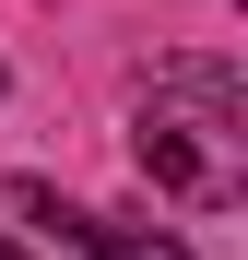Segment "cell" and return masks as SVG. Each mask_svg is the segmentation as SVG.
Instances as JSON below:
<instances>
[{"label":"cell","instance_id":"cell-1","mask_svg":"<svg viewBox=\"0 0 248 260\" xmlns=\"http://www.w3.org/2000/svg\"><path fill=\"white\" fill-rule=\"evenodd\" d=\"M130 166L165 201L225 213L248 189V83H236V59H165L142 118H130Z\"/></svg>","mask_w":248,"mask_h":260},{"label":"cell","instance_id":"cell-2","mask_svg":"<svg viewBox=\"0 0 248 260\" xmlns=\"http://www.w3.org/2000/svg\"><path fill=\"white\" fill-rule=\"evenodd\" d=\"M71 248H95V260H189L178 237H142V225H95V213H83V237Z\"/></svg>","mask_w":248,"mask_h":260},{"label":"cell","instance_id":"cell-3","mask_svg":"<svg viewBox=\"0 0 248 260\" xmlns=\"http://www.w3.org/2000/svg\"><path fill=\"white\" fill-rule=\"evenodd\" d=\"M0 260H24V248H12V237H0Z\"/></svg>","mask_w":248,"mask_h":260}]
</instances>
